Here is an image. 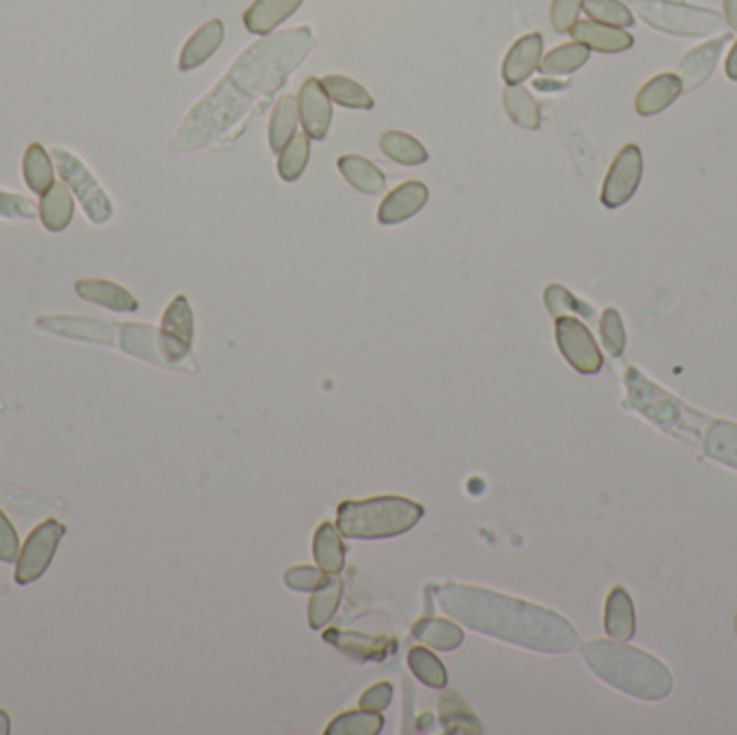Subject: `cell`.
Here are the masks:
<instances>
[{
	"instance_id": "cell-1",
	"label": "cell",
	"mask_w": 737,
	"mask_h": 735,
	"mask_svg": "<svg viewBox=\"0 0 737 735\" xmlns=\"http://www.w3.org/2000/svg\"><path fill=\"white\" fill-rule=\"evenodd\" d=\"M315 48L308 26L265 35L236 58L212 94L198 101L173 139V151L205 148L234 128L259 101L274 96Z\"/></svg>"
},
{
	"instance_id": "cell-2",
	"label": "cell",
	"mask_w": 737,
	"mask_h": 735,
	"mask_svg": "<svg viewBox=\"0 0 737 735\" xmlns=\"http://www.w3.org/2000/svg\"><path fill=\"white\" fill-rule=\"evenodd\" d=\"M434 593L446 615L486 637L541 653H570L581 645L565 617L533 602L468 585H441Z\"/></svg>"
},
{
	"instance_id": "cell-3",
	"label": "cell",
	"mask_w": 737,
	"mask_h": 735,
	"mask_svg": "<svg viewBox=\"0 0 737 735\" xmlns=\"http://www.w3.org/2000/svg\"><path fill=\"white\" fill-rule=\"evenodd\" d=\"M583 658L601 682L640 701H662L673 692L666 664L621 640H590L583 647Z\"/></svg>"
},
{
	"instance_id": "cell-4",
	"label": "cell",
	"mask_w": 737,
	"mask_h": 735,
	"mask_svg": "<svg viewBox=\"0 0 737 735\" xmlns=\"http://www.w3.org/2000/svg\"><path fill=\"white\" fill-rule=\"evenodd\" d=\"M425 509L403 496H376L344 500L337 509V527L349 540H387L414 529Z\"/></svg>"
},
{
	"instance_id": "cell-5",
	"label": "cell",
	"mask_w": 737,
	"mask_h": 735,
	"mask_svg": "<svg viewBox=\"0 0 737 735\" xmlns=\"http://www.w3.org/2000/svg\"><path fill=\"white\" fill-rule=\"evenodd\" d=\"M632 7L647 26L673 37H707L727 22L716 9L682 0H632Z\"/></svg>"
},
{
	"instance_id": "cell-6",
	"label": "cell",
	"mask_w": 737,
	"mask_h": 735,
	"mask_svg": "<svg viewBox=\"0 0 737 735\" xmlns=\"http://www.w3.org/2000/svg\"><path fill=\"white\" fill-rule=\"evenodd\" d=\"M624 380L630 406L639 410L644 419H649L669 434H678V430L686 428V408L673 394L649 382L635 367L626 369Z\"/></svg>"
},
{
	"instance_id": "cell-7",
	"label": "cell",
	"mask_w": 737,
	"mask_h": 735,
	"mask_svg": "<svg viewBox=\"0 0 737 735\" xmlns=\"http://www.w3.org/2000/svg\"><path fill=\"white\" fill-rule=\"evenodd\" d=\"M52 158L56 160V169L63 177V182L74 191L78 201L83 203L89 220L94 225H106L112 216V203L99 186L98 180L91 175V171L69 151L54 149Z\"/></svg>"
},
{
	"instance_id": "cell-8",
	"label": "cell",
	"mask_w": 737,
	"mask_h": 735,
	"mask_svg": "<svg viewBox=\"0 0 737 735\" xmlns=\"http://www.w3.org/2000/svg\"><path fill=\"white\" fill-rule=\"evenodd\" d=\"M65 533H67V527L56 520H46L37 529H33V533L29 536V540L18 556L15 576H13L18 585H31L46 574L54 559V552L58 548V541L63 540Z\"/></svg>"
},
{
	"instance_id": "cell-9",
	"label": "cell",
	"mask_w": 737,
	"mask_h": 735,
	"mask_svg": "<svg viewBox=\"0 0 737 735\" xmlns=\"http://www.w3.org/2000/svg\"><path fill=\"white\" fill-rule=\"evenodd\" d=\"M554 337H556V345L561 354L578 374L593 376L604 367L601 352L595 344L589 328L576 317H570V315L556 317Z\"/></svg>"
},
{
	"instance_id": "cell-10",
	"label": "cell",
	"mask_w": 737,
	"mask_h": 735,
	"mask_svg": "<svg viewBox=\"0 0 737 735\" xmlns=\"http://www.w3.org/2000/svg\"><path fill=\"white\" fill-rule=\"evenodd\" d=\"M642 177V155L637 145H626L613 160L608 175L604 180V188L599 201L608 209H617L626 205L637 195Z\"/></svg>"
},
{
	"instance_id": "cell-11",
	"label": "cell",
	"mask_w": 737,
	"mask_h": 735,
	"mask_svg": "<svg viewBox=\"0 0 737 735\" xmlns=\"http://www.w3.org/2000/svg\"><path fill=\"white\" fill-rule=\"evenodd\" d=\"M333 99L326 94L322 80L308 78L297 98V110H300V121L308 139L313 141H324L330 132L333 126Z\"/></svg>"
},
{
	"instance_id": "cell-12",
	"label": "cell",
	"mask_w": 737,
	"mask_h": 735,
	"mask_svg": "<svg viewBox=\"0 0 737 735\" xmlns=\"http://www.w3.org/2000/svg\"><path fill=\"white\" fill-rule=\"evenodd\" d=\"M729 42H731V33H723L720 37H716L712 42H705V44L690 50L682 56V61L678 65V76H680L682 87H684L686 94L696 91L714 74V69L718 65V58H720L723 50Z\"/></svg>"
},
{
	"instance_id": "cell-13",
	"label": "cell",
	"mask_w": 737,
	"mask_h": 735,
	"mask_svg": "<svg viewBox=\"0 0 737 735\" xmlns=\"http://www.w3.org/2000/svg\"><path fill=\"white\" fill-rule=\"evenodd\" d=\"M324 640L337 647L344 656L356 662H369V660L382 662L397 649V642L391 637H369V635L335 630V628L324 635Z\"/></svg>"
},
{
	"instance_id": "cell-14",
	"label": "cell",
	"mask_w": 737,
	"mask_h": 735,
	"mask_svg": "<svg viewBox=\"0 0 737 735\" xmlns=\"http://www.w3.org/2000/svg\"><path fill=\"white\" fill-rule=\"evenodd\" d=\"M430 198V188L423 182H405L384 196L378 209V223L384 227L399 225L416 216Z\"/></svg>"
},
{
	"instance_id": "cell-15",
	"label": "cell",
	"mask_w": 737,
	"mask_h": 735,
	"mask_svg": "<svg viewBox=\"0 0 737 735\" xmlns=\"http://www.w3.org/2000/svg\"><path fill=\"white\" fill-rule=\"evenodd\" d=\"M541 54H543L541 33H529L520 37L502 61V80L511 87L529 80L531 74L540 67Z\"/></svg>"
},
{
	"instance_id": "cell-16",
	"label": "cell",
	"mask_w": 737,
	"mask_h": 735,
	"mask_svg": "<svg viewBox=\"0 0 737 735\" xmlns=\"http://www.w3.org/2000/svg\"><path fill=\"white\" fill-rule=\"evenodd\" d=\"M570 35L574 37V42L604 54H617L635 46V37L628 31L593 20H578L570 29Z\"/></svg>"
},
{
	"instance_id": "cell-17",
	"label": "cell",
	"mask_w": 737,
	"mask_h": 735,
	"mask_svg": "<svg viewBox=\"0 0 737 735\" xmlns=\"http://www.w3.org/2000/svg\"><path fill=\"white\" fill-rule=\"evenodd\" d=\"M604 630L613 640L628 642L637 635V610L635 599L626 587H615L606 597Z\"/></svg>"
},
{
	"instance_id": "cell-18",
	"label": "cell",
	"mask_w": 737,
	"mask_h": 735,
	"mask_svg": "<svg viewBox=\"0 0 737 735\" xmlns=\"http://www.w3.org/2000/svg\"><path fill=\"white\" fill-rule=\"evenodd\" d=\"M225 42V24L223 20H209L205 22L200 29L193 33V37L186 42V46L180 54V72H193L200 67L203 63H207L218 48Z\"/></svg>"
},
{
	"instance_id": "cell-19",
	"label": "cell",
	"mask_w": 737,
	"mask_h": 735,
	"mask_svg": "<svg viewBox=\"0 0 737 735\" xmlns=\"http://www.w3.org/2000/svg\"><path fill=\"white\" fill-rule=\"evenodd\" d=\"M121 349L153 365L169 367V354L162 331H155L153 326L145 324L121 326Z\"/></svg>"
},
{
	"instance_id": "cell-20",
	"label": "cell",
	"mask_w": 737,
	"mask_h": 735,
	"mask_svg": "<svg viewBox=\"0 0 737 735\" xmlns=\"http://www.w3.org/2000/svg\"><path fill=\"white\" fill-rule=\"evenodd\" d=\"M304 0H254L245 13V26L252 35H270L290 20Z\"/></svg>"
},
{
	"instance_id": "cell-21",
	"label": "cell",
	"mask_w": 737,
	"mask_h": 735,
	"mask_svg": "<svg viewBox=\"0 0 737 735\" xmlns=\"http://www.w3.org/2000/svg\"><path fill=\"white\" fill-rule=\"evenodd\" d=\"M682 94L684 87L678 74H658L640 89L637 96V112L642 117L658 115L666 110Z\"/></svg>"
},
{
	"instance_id": "cell-22",
	"label": "cell",
	"mask_w": 737,
	"mask_h": 735,
	"mask_svg": "<svg viewBox=\"0 0 737 735\" xmlns=\"http://www.w3.org/2000/svg\"><path fill=\"white\" fill-rule=\"evenodd\" d=\"M339 171L345 177V182L356 188L362 195H382L387 191V177L384 173L367 158L347 153L339 158Z\"/></svg>"
},
{
	"instance_id": "cell-23",
	"label": "cell",
	"mask_w": 737,
	"mask_h": 735,
	"mask_svg": "<svg viewBox=\"0 0 737 735\" xmlns=\"http://www.w3.org/2000/svg\"><path fill=\"white\" fill-rule=\"evenodd\" d=\"M76 294L83 300H89L104 309L117 311V313H134L139 311V300L123 290L117 283L104 281V279H87L76 283Z\"/></svg>"
},
{
	"instance_id": "cell-24",
	"label": "cell",
	"mask_w": 737,
	"mask_h": 735,
	"mask_svg": "<svg viewBox=\"0 0 737 735\" xmlns=\"http://www.w3.org/2000/svg\"><path fill=\"white\" fill-rule=\"evenodd\" d=\"M438 712H441V725L446 734H481L479 718L455 690H444Z\"/></svg>"
},
{
	"instance_id": "cell-25",
	"label": "cell",
	"mask_w": 737,
	"mask_h": 735,
	"mask_svg": "<svg viewBox=\"0 0 737 735\" xmlns=\"http://www.w3.org/2000/svg\"><path fill=\"white\" fill-rule=\"evenodd\" d=\"M313 556L324 574H339L345 565V545L339 527L324 522L313 538Z\"/></svg>"
},
{
	"instance_id": "cell-26",
	"label": "cell",
	"mask_w": 737,
	"mask_h": 735,
	"mask_svg": "<svg viewBox=\"0 0 737 735\" xmlns=\"http://www.w3.org/2000/svg\"><path fill=\"white\" fill-rule=\"evenodd\" d=\"M40 216H42L44 227L52 234H58V231L67 229V225L72 223V216H74V198H72L67 184L54 182L48 191L42 195Z\"/></svg>"
},
{
	"instance_id": "cell-27",
	"label": "cell",
	"mask_w": 737,
	"mask_h": 735,
	"mask_svg": "<svg viewBox=\"0 0 737 735\" xmlns=\"http://www.w3.org/2000/svg\"><path fill=\"white\" fill-rule=\"evenodd\" d=\"M703 451L712 460L737 471V423L712 421V425L705 432Z\"/></svg>"
},
{
	"instance_id": "cell-28",
	"label": "cell",
	"mask_w": 737,
	"mask_h": 735,
	"mask_svg": "<svg viewBox=\"0 0 737 735\" xmlns=\"http://www.w3.org/2000/svg\"><path fill=\"white\" fill-rule=\"evenodd\" d=\"M590 50L578 42L572 44H563L559 48L550 50L540 61L541 74L545 78H556V76H570L574 72H578L581 67L587 65L589 61Z\"/></svg>"
},
{
	"instance_id": "cell-29",
	"label": "cell",
	"mask_w": 737,
	"mask_h": 735,
	"mask_svg": "<svg viewBox=\"0 0 737 735\" xmlns=\"http://www.w3.org/2000/svg\"><path fill=\"white\" fill-rule=\"evenodd\" d=\"M297 117H300V110H297V99L294 96H283L277 101L272 110V119H270V132H268V141L274 153H281L283 148L294 139Z\"/></svg>"
},
{
	"instance_id": "cell-30",
	"label": "cell",
	"mask_w": 737,
	"mask_h": 735,
	"mask_svg": "<svg viewBox=\"0 0 737 735\" xmlns=\"http://www.w3.org/2000/svg\"><path fill=\"white\" fill-rule=\"evenodd\" d=\"M502 104L509 119L524 130H538L541 126L540 104L520 85H509L502 91Z\"/></svg>"
},
{
	"instance_id": "cell-31",
	"label": "cell",
	"mask_w": 737,
	"mask_h": 735,
	"mask_svg": "<svg viewBox=\"0 0 737 735\" xmlns=\"http://www.w3.org/2000/svg\"><path fill=\"white\" fill-rule=\"evenodd\" d=\"M342 593H344V583L339 579H326L324 585L315 588L311 604H308V624L313 630L324 628L337 613L339 602H342Z\"/></svg>"
},
{
	"instance_id": "cell-32",
	"label": "cell",
	"mask_w": 737,
	"mask_h": 735,
	"mask_svg": "<svg viewBox=\"0 0 737 735\" xmlns=\"http://www.w3.org/2000/svg\"><path fill=\"white\" fill-rule=\"evenodd\" d=\"M322 85L326 89V94L330 99L344 108H351V110H373L376 101L369 96V91L358 85L356 80L347 78V76H339V74H330L326 78H322Z\"/></svg>"
},
{
	"instance_id": "cell-33",
	"label": "cell",
	"mask_w": 737,
	"mask_h": 735,
	"mask_svg": "<svg viewBox=\"0 0 737 735\" xmlns=\"http://www.w3.org/2000/svg\"><path fill=\"white\" fill-rule=\"evenodd\" d=\"M414 638L421 642L441 649V651H453L464 642V633L457 624L444 621V619H421L412 628Z\"/></svg>"
},
{
	"instance_id": "cell-34",
	"label": "cell",
	"mask_w": 737,
	"mask_h": 735,
	"mask_svg": "<svg viewBox=\"0 0 737 735\" xmlns=\"http://www.w3.org/2000/svg\"><path fill=\"white\" fill-rule=\"evenodd\" d=\"M24 171V182L33 195H44L50 186L54 184V166L50 160L48 151L42 148L40 143H33L24 153L22 162Z\"/></svg>"
},
{
	"instance_id": "cell-35",
	"label": "cell",
	"mask_w": 737,
	"mask_h": 735,
	"mask_svg": "<svg viewBox=\"0 0 737 735\" xmlns=\"http://www.w3.org/2000/svg\"><path fill=\"white\" fill-rule=\"evenodd\" d=\"M380 148L391 160L403 166H419L430 160V151L425 145L405 132H387L380 139Z\"/></svg>"
},
{
	"instance_id": "cell-36",
	"label": "cell",
	"mask_w": 737,
	"mask_h": 735,
	"mask_svg": "<svg viewBox=\"0 0 737 735\" xmlns=\"http://www.w3.org/2000/svg\"><path fill=\"white\" fill-rule=\"evenodd\" d=\"M162 333L169 337L182 342V344L193 345L195 339V320H193V309L188 304L186 295H177L169 309L164 311L162 317Z\"/></svg>"
},
{
	"instance_id": "cell-37",
	"label": "cell",
	"mask_w": 737,
	"mask_h": 735,
	"mask_svg": "<svg viewBox=\"0 0 737 735\" xmlns=\"http://www.w3.org/2000/svg\"><path fill=\"white\" fill-rule=\"evenodd\" d=\"M384 727V718L378 712L371 710H354V712H345L342 716H337L326 734L328 735H376L382 732Z\"/></svg>"
},
{
	"instance_id": "cell-38",
	"label": "cell",
	"mask_w": 737,
	"mask_h": 735,
	"mask_svg": "<svg viewBox=\"0 0 737 735\" xmlns=\"http://www.w3.org/2000/svg\"><path fill=\"white\" fill-rule=\"evenodd\" d=\"M583 9L593 22H601L617 29H630L637 24L630 7L621 0H585Z\"/></svg>"
},
{
	"instance_id": "cell-39",
	"label": "cell",
	"mask_w": 737,
	"mask_h": 735,
	"mask_svg": "<svg viewBox=\"0 0 737 735\" xmlns=\"http://www.w3.org/2000/svg\"><path fill=\"white\" fill-rule=\"evenodd\" d=\"M311 155V139L306 134H295L279 155V175L283 182H295L302 177Z\"/></svg>"
},
{
	"instance_id": "cell-40",
	"label": "cell",
	"mask_w": 737,
	"mask_h": 735,
	"mask_svg": "<svg viewBox=\"0 0 737 735\" xmlns=\"http://www.w3.org/2000/svg\"><path fill=\"white\" fill-rule=\"evenodd\" d=\"M408 667L425 687L436 688V690L446 687V671H444L443 662L425 647L410 649Z\"/></svg>"
},
{
	"instance_id": "cell-41",
	"label": "cell",
	"mask_w": 737,
	"mask_h": 735,
	"mask_svg": "<svg viewBox=\"0 0 737 735\" xmlns=\"http://www.w3.org/2000/svg\"><path fill=\"white\" fill-rule=\"evenodd\" d=\"M543 302H545L548 311L554 317H565L570 313H576V315H581L585 320H593L595 317V311H593L590 304H587L581 298H576L572 292H567L561 285H548L545 292H543Z\"/></svg>"
},
{
	"instance_id": "cell-42",
	"label": "cell",
	"mask_w": 737,
	"mask_h": 735,
	"mask_svg": "<svg viewBox=\"0 0 737 735\" xmlns=\"http://www.w3.org/2000/svg\"><path fill=\"white\" fill-rule=\"evenodd\" d=\"M599 335H601V344L608 349L610 356L621 358L624 349H626V328H624V320L619 315L617 309H606L599 322Z\"/></svg>"
},
{
	"instance_id": "cell-43",
	"label": "cell",
	"mask_w": 737,
	"mask_h": 735,
	"mask_svg": "<svg viewBox=\"0 0 737 735\" xmlns=\"http://www.w3.org/2000/svg\"><path fill=\"white\" fill-rule=\"evenodd\" d=\"M585 0H552L550 20L556 33H570V29L578 22V13L583 11Z\"/></svg>"
},
{
	"instance_id": "cell-44",
	"label": "cell",
	"mask_w": 737,
	"mask_h": 735,
	"mask_svg": "<svg viewBox=\"0 0 737 735\" xmlns=\"http://www.w3.org/2000/svg\"><path fill=\"white\" fill-rule=\"evenodd\" d=\"M324 581L326 576L308 565H295L285 572V583L294 591H315L319 585H324Z\"/></svg>"
},
{
	"instance_id": "cell-45",
	"label": "cell",
	"mask_w": 737,
	"mask_h": 735,
	"mask_svg": "<svg viewBox=\"0 0 737 735\" xmlns=\"http://www.w3.org/2000/svg\"><path fill=\"white\" fill-rule=\"evenodd\" d=\"M0 216L2 218H35L37 216V205L24 196L11 195V193H0Z\"/></svg>"
},
{
	"instance_id": "cell-46",
	"label": "cell",
	"mask_w": 737,
	"mask_h": 735,
	"mask_svg": "<svg viewBox=\"0 0 737 735\" xmlns=\"http://www.w3.org/2000/svg\"><path fill=\"white\" fill-rule=\"evenodd\" d=\"M20 556V538L15 527L9 522L4 511L0 509V561L13 563Z\"/></svg>"
},
{
	"instance_id": "cell-47",
	"label": "cell",
	"mask_w": 737,
	"mask_h": 735,
	"mask_svg": "<svg viewBox=\"0 0 737 735\" xmlns=\"http://www.w3.org/2000/svg\"><path fill=\"white\" fill-rule=\"evenodd\" d=\"M391 701H393V687L389 682H380L362 692L360 707L371 710V712H382L384 707H389Z\"/></svg>"
},
{
	"instance_id": "cell-48",
	"label": "cell",
	"mask_w": 737,
	"mask_h": 735,
	"mask_svg": "<svg viewBox=\"0 0 737 735\" xmlns=\"http://www.w3.org/2000/svg\"><path fill=\"white\" fill-rule=\"evenodd\" d=\"M725 72H727L729 80H734V83H737V40L736 44H734V48H731V52H729V56H727V65H725Z\"/></svg>"
},
{
	"instance_id": "cell-49",
	"label": "cell",
	"mask_w": 737,
	"mask_h": 735,
	"mask_svg": "<svg viewBox=\"0 0 737 735\" xmlns=\"http://www.w3.org/2000/svg\"><path fill=\"white\" fill-rule=\"evenodd\" d=\"M725 20L737 31V0H725Z\"/></svg>"
},
{
	"instance_id": "cell-50",
	"label": "cell",
	"mask_w": 737,
	"mask_h": 735,
	"mask_svg": "<svg viewBox=\"0 0 737 735\" xmlns=\"http://www.w3.org/2000/svg\"><path fill=\"white\" fill-rule=\"evenodd\" d=\"M535 87L541 91H561L567 89L570 83H556V80H535Z\"/></svg>"
},
{
	"instance_id": "cell-51",
	"label": "cell",
	"mask_w": 737,
	"mask_h": 735,
	"mask_svg": "<svg viewBox=\"0 0 737 735\" xmlns=\"http://www.w3.org/2000/svg\"><path fill=\"white\" fill-rule=\"evenodd\" d=\"M11 732V721L4 710H0V735H7Z\"/></svg>"
},
{
	"instance_id": "cell-52",
	"label": "cell",
	"mask_w": 737,
	"mask_h": 735,
	"mask_svg": "<svg viewBox=\"0 0 737 735\" xmlns=\"http://www.w3.org/2000/svg\"><path fill=\"white\" fill-rule=\"evenodd\" d=\"M736 635H737V613H736Z\"/></svg>"
}]
</instances>
